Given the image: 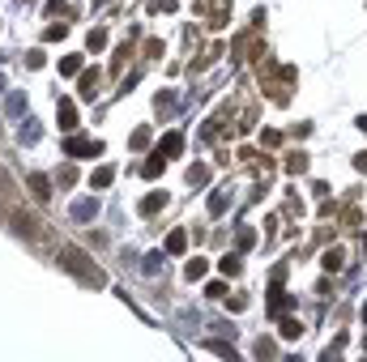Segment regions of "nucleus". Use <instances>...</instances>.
I'll use <instances>...</instances> for the list:
<instances>
[{
  "mask_svg": "<svg viewBox=\"0 0 367 362\" xmlns=\"http://www.w3.org/2000/svg\"><path fill=\"white\" fill-rule=\"evenodd\" d=\"M60 260H64V269H73V273L81 277V281H90V286H99V281H103V273H99V269H90L86 256H81L77 247H64V251H60Z\"/></svg>",
  "mask_w": 367,
  "mask_h": 362,
  "instance_id": "1",
  "label": "nucleus"
},
{
  "mask_svg": "<svg viewBox=\"0 0 367 362\" xmlns=\"http://www.w3.org/2000/svg\"><path fill=\"white\" fill-rule=\"evenodd\" d=\"M68 153H99V141H68Z\"/></svg>",
  "mask_w": 367,
  "mask_h": 362,
  "instance_id": "2",
  "label": "nucleus"
},
{
  "mask_svg": "<svg viewBox=\"0 0 367 362\" xmlns=\"http://www.w3.org/2000/svg\"><path fill=\"white\" fill-rule=\"evenodd\" d=\"M60 128H73V107L60 102Z\"/></svg>",
  "mask_w": 367,
  "mask_h": 362,
  "instance_id": "3",
  "label": "nucleus"
},
{
  "mask_svg": "<svg viewBox=\"0 0 367 362\" xmlns=\"http://www.w3.org/2000/svg\"><path fill=\"white\" fill-rule=\"evenodd\" d=\"M73 213H77V217H90V213H94V200H77Z\"/></svg>",
  "mask_w": 367,
  "mask_h": 362,
  "instance_id": "4",
  "label": "nucleus"
},
{
  "mask_svg": "<svg viewBox=\"0 0 367 362\" xmlns=\"http://www.w3.org/2000/svg\"><path fill=\"white\" fill-rule=\"evenodd\" d=\"M30 188H34V196H47V179H43V175H34Z\"/></svg>",
  "mask_w": 367,
  "mask_h": 362,
  "instance_id": "5",
  "label": "nucleus"
}]
</instances>
